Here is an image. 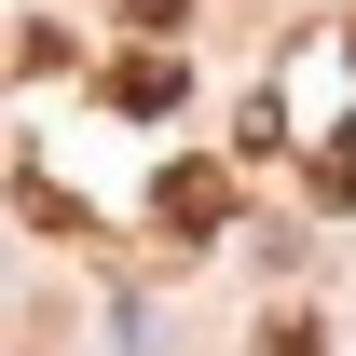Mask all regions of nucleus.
Instances as JSON below:
<instances>
[{
    "label": "nucleus",
    "mask_w": 356,
    "mask_h": 356,
    "mask_svg": "<svg viewBox=\"0 0 356 356\" xmlns=\"http://www.w3.org/2000/svg\"><path fill=\"white\" fill-rule=\"evenodd\" d=\"M110 110H178V55H165V42H137L124 69H110Z\"/></svg>",
    "instance_id": "obj_2"
},
{
    "label": "nucleus",
    "mask_w": 356,
    "mask_h": 356,
    "mask_svg": "<svg viewBox=\"0 0 356 356\" xmlns=\"http://www.w3.org/2000/svg\"><path fill=\"white\" fill-rule=\"evenodd\" d=\"M151 220H165V233H220V220H233V165H165Z\"/></svg>",
    "instance_id": "obj_1"
},
{
    "label": "nucleus",
    "mask_w": 356,
    "mask_h": 356,
    "mask_svg": "<svg viewBox=\"0 0 356 356\" xmlns=\"http://www.w3.org/2000/svg\"><path fill=\"white\" fill-rule=\"evenodd\" d=\"M261 356H315V315H274V329H261Z\"/></svg>",
    "instance_id": "obj_3"
},
{
    "label": "nucleus",
    "mask_w": 356,
    "mask_h": 356,
    "mask_svg": "<svg viewBox=\"0 0 356 356\" xmlns=\"http://www.w3.org/2000/svg\"><path fill=\"white\" fill-rule=\"evenodd\" d=\"M178 14H192V0H124V28H151V42H165Z\"/></svg>",
    "instance_id": "obj_4"
}]
</instances>
